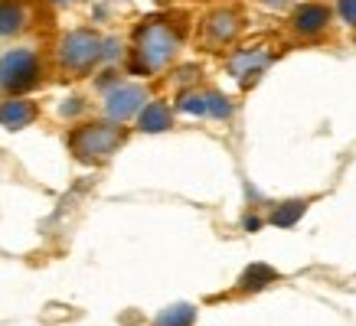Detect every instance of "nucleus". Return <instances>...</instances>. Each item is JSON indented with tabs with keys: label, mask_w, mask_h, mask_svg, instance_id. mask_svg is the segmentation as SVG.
Here are the masks:
<instances>
[{
	"label": "nucleus",
	"mask_w": 356,
	"mask_h": 326,
	"mask_svg": "<svg viewBox=\"0 0 356 326\" xmlns=\"http://www.w3.org/2000/svg\"><path fill=\"white\" fill-rule=\"evenodd\" d=\"M40 76H43V65L33 49H10L0 55V92L3 95L20 98L23 92H33L40 85Z\"/></svg>",
	"instance_id": "obj_3"
},
{
	"label": "nucleus",
	"mask_w": 356,
	"mask_h": 326,
	"mask_svg": "<svg viewBox=\"0 0 356 326\" xmlns=\"http://www.w3.org/2000/svg\"><path fill=\"white\" fill-rule=\"evenodd\" d=\"M206 114L209 118H219V121H226L229 114H232V101H229L222 92H206Z\"/></svg>",
	"instance_id": "obj_15"
},
{
	"label": "nucleus",
	"mask_w": 356,
	"mask_h": 326,
	"mask_svg": "<svg viewBox=\"0 0 356 326\" xmlns=\"http://www.w3.org/2000/svg\"><path fill=\"white\" fill-rule=\"evenodd\" d=\"M259 225H261L259 218H245V228H248V232H255V228H259Z\"/></svg>",
	"instance_id": "obj_20"
},
{
	"label": "nucleus",
	"mask_w": 356,
	"mask_h": 326,
	"mask_svg": "<svg viewBox=\"0 0 356 326\" xmlns=\"http://www.w3.org/2000/svg\"><path fill=\"white\" fill-rule=\"evenodd\" d=\"M102 62V36L95 30H72L59 43V65L72 76H86Z\"/></svg>",
	"instance_id": "obj_4"
},
{
	"label": "nucleus",
	"mask_w": 356,
	"mask_h": 326,
	"mask_svg": "<svg viewBox=\"0 0 356 326\" xmlns=\"http://www.w3.org/2000/svg\"><path fill=\"white\" fill-rule=\"evenodd\" d=\"M177 108L184 111V114L203 118V114H206V98L196 95V92H184V95H180V101H177Z\"/></svg>",
	"instance_id": "obj_16"
},
{
	"label": "nucleus",
	"mask_w": 356,
	"mask_h": 326,
	"mask_svg": "<svg viewBox=\"0 0 356 326\" xmlns=\"http://www.w3.org/2000/svg\"><path fill=\"white\" fill-rule=\"evenodd\" d=\"M337 10L350 26H356V0H337Z\"/></svg>",
	"instance_id": "obj_19"
},
{
	"label": "nucleus",
	"mask_w": 356,
	"mask_h": 326,
	"mask_svg": "<svg viewBox=\"0 0 356 326\" xmlns=\"http://www.w3.org/2000/svg\"><path fill=\"white\" fill-rule=\"evenodd\" d=\"M265 3H275V7H278V3H288V0H265Z\"/></svg>",
	"instance_id": "obj_21"
},
{
	"label": "nucleus",
	"mask_w": 356,
	"mask_h": 326,
	"mask_svg": "<svg viewBox=\"0 0 356 326\" xmlns=\"http://www.w3.org/2000/svg\"><path fill=\"white\" fill-rule=\"evenodd\" d=\"M271 62V55L268 53H259V49H252V53H238L232 62H229V72L232 76L242 78V85H252L255 78H259V72L265 69V65Z\"/></svg>",
	"instance_id": "obj_9"
},
{
	"label": "nucleus",
	"mask_w": 356,
	"mask_h": 326,
	"mask_svg": "<svg viewBox=\"0 0 356 326\" xmlns=\"http://www.w3.org/2000/svg\"><path fill=\"white\" fill-rule=\"evenodd\" d=\"M33 118H36V105L26 101V98H7V101L0 105V124H3V128L20 130V128H26Z\"/></svg>",
	"instance_id": "obj_10"
},
{
	"label": "nucleus",
	"mask_w": 356,
	"mask_h": 326,
	"mask_svg": "<svg viewBox=\"0 0 356 326\" xmlns=\"http://www.w3.org/2000/svg\"><path fill=\"white\" fill-rule=\"evenodd\" d=\"M124 137H128L124 128L115 124V121H88V124H82V128L69 134V151L82 163H102L124 144Z\"/></svg>",
	"instance_id": "obj_2"
},
{
	"label": "nucleus",
	"mask_w": 356,
	"mask_h": 326,
	"mask_svg": "<svg viewBox=\"0 0 356 326\" xmlns=\"http://www.w3.org/2000/svg\"><path fill=\"white\" fill-rule=\"evenodd\" d=\"M242 33V17L232 7H219L203 20V36L209 46H226Z\"/></svg>",
	"instance_id": "obj_6"
},
{
	"label": "nucleus",
	"mask_w": 356,
	"mask_h": 326,
	"mask_svg": "<svg viewBox=\"0 0 356 326\" xmlns=\"http://www.w3.org/2000/svg\"><path fill=\"white\" fill-rule=\"evenodd\" d=\"M184 33L177 30L170 20L163 17H151L134 30V55H131L128 69L134 76H151L163 65H170V59L180 49Z\"/></svg>",
	"instance_id": "obj_1"
},
{
	"label": "nucleus",
	"mask_w": 356,
	"mask_h": 326,
	"mask_svg": "<svg viewBox=\"0 0 356 326\" xmlns=\"http://www.w3.org/2000/svg\"><path fill=\"white\" fill-rule=\"evenodd\" d=\"M121 55V43L111 36V40H102V62H115Z\"/></svg>",
	"instance_id": "obj_18"
},
{
	"label": "nucleus",
	"mask_w": 356,
	"mask_h": 326,
	"mask_svg": "<svg viewBox=\"0 0 356 326\" xmlns=\"http://www.w3.org/2000/svg\"><path fill=\"white\" fill-rule=\"evenodd\" d=\"M173 128V111L163 105V101H151L138 111V130L144 134H163V130Z\"/></svg>",
	"instance_id": "obj_8"
},
{
	"label": "nucleus",
	"mask_w": 356,
	"mask_h": 326,
	"mask_svg": "<svg viewBox=\"0 0 356 326\" xmlns=\"http://www.w3.org/2000/svg\"><path fill=\"white\" fill-rule=\"evenodd\" d=\"M196 323V307L193 304H173L157 314L154 326H193Z\"/></svg>",
	"instance_id": "obj_14"
},
{
	"label": "nucleus",
	"mask_w": 356,
	"mask_h": 326,
	"mask_svg": "<svg viewBox=\"0 0 356 326\" xmlns=\"http://www.w3.org/2000/svg\"><path fill=\"white\" fill-rule=\"evenodd\" d=\"M82 111H86V98H79V95H69L63 105H59V114H63V118H76Z\"/></svg>",
	"instance_id": "obj_17"
},
{
	"label": "nucleus",
	"mask_w": 356,
	"mask_h": 326,
	"mask_svg": "<svg viewBox=\"0 0 356 326\" xmlns=\"http://www.w3.org/2000/svg\"><path fill=\"white\" fill-rule=\"evenodd\" d=\"M307 199H284V203H278V206L271 209V225H278V228H291L298 218L307 212Z\"/></svg>",
	"instance_id": "obj_13"
},
{
	"label": "nucleus",
	"mask_w": 356,
	"mask_h": 326,
	"mask_svg": "<svg viewBox=\"0 0 356 326\" xmlns=\"http://www.w3.org/2000/svg\"><path fill=\"white\" fill-rule=\"evenodd\" d=\"M291 26L301 36H321L330 26V7L327 3H304V7L294 10Z\"/></svg>",
	"instance_id": "obj_7"
},
{
	"label": "nucleus",
	"mask_w": 356,
	"mask_h": 326,
	"mask_svg": "<svg viewBox=\"0 0 356 326\" xmlns=\"http://www.w3.org/2000/svg\"><path fill=\"white\" fill-rule=\"evenodd\" d=\"M271 281H278V271L268 268V264H248L242 277H238V291L245 293H255V291H265Z\"/></svg>",
	"instance_id": "obj_12"
},
{
	"label": "nucleus",
	"mask_w": 356,
	"mask_h": 326,
	"mask_svg": "<svg viewBox=\"0 0 356 326\" xmlns=\"http://www.w3.org/2000/svg\"><path fill=\"white\" fill-rule=\"evenodd\" d=\"M144 101H147V95H144L140 85H118L111 88L108 98H105V114H108V121L121 124V121L134 118L144 108Z\"/></svg>",
	"instance_id": "obj_5"
},
{
	"label": "nucleus",
	"mask_w": 356,
	"mask_h": 326,
	"mask_svg": "<svg viewBox=\"0 0 356 326\" xmlns=\"http://www.w3.org/2000/svg\"><path fill=\"white\" fill-rule=\"evenodd\" d=\"M26 30V7L20 0H0V36H17Z\"/></svg>",
	"instance_id": "obj_11"
}]
</instances>
